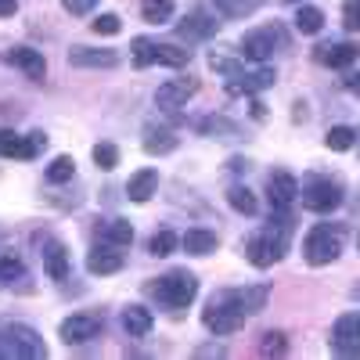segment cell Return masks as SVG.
Here are the masks:
<instances>
[{
  "label": "cell",
  "instance_id": "cell-37",
  "mask_svg": "<svg viewBox=\"0 0 360 360\" xmlns=\"http://www.w3.org/2000/svg\"><path fill=\"white\" fill-rule=\"evenodd\" d=\"M90 155H94V166H101V169H115L119 166V148L115 144H94V152H90Z\"/></svg>",
  "mask_w": 360,
  "mask_h": 360
},
{
  "label": "cell",
  "instance_id": "cell-3",
  "mask_svg": "<svg viewBox=\"0 0 360 360\" xmlns=\"http://www.w3.org/2000/svg\"><path fill=\"white\" fill-rule=\"evenodd\" d=\"M202 321H205V328L213 335H234L238 328L245 324V307H242V295L238 292H220L213 303L205 307V314H202Z\"/></svg>",
  "mask_w": 360,
  "mask_h": 360
},
{
  "label": "cell",
  "instance_id": "cell-4",
  "mask_svg": "<svg viewBox=\"0 0 360 360\" xmlns=\"http://www.w3.org/2000/svg\"><path fill=\"white\" fill-rule=\"evenodd\" d=\"M47 356V346L40 342V335L25 324H8L0 328V360H37Z\"/></svg>",
  "mask_w": 360,
  "mask_h": 360
},
{
  "label": "cell",
  "instance_id": "cell-43",
  "mask_svg": "<svg viewBox=\"0 0 360 360\" xmlns=\"http://www.w3.org/2000/svg\"><path fill=\"white\" fill-rule=\"evenodd\" d=\"M18 11V0H0V18H11Z\"/></svg>",
  "mask_w": 360,
  "mask_h": 360
},
{
  "label": "cell",
  "instance_id": "cell-26",
  "mask_svg": "<svg viewBox=\"0 0 360 360\" xmlns=\"http://www.w3.org/2000/svg\"><path fill=\"white\" fill-rule=\"evenodd\" d=\"M173 11H176L173 0H144V4H141V15L152 25H166L173 18Z\"/></svg>",
  "mask_w": 360,
  "mask_h": 360
},
{
  "label": "cell",
  "instance_id": "cell-34",
  "mask_svg": "<svg viewBox=\"0 0 360 360\" xmlns=\"http://www.w3.org/2000/svg\"><path fill=\"white\" fill-rule=\"evenodd\" d=\"M72 173H76V162L69 155H58L47 166V180H51V184H65V180H72Z\"/></svg>",
  "mask_w": 360,
  "mask_h": 360
},
{
  "label": "cell",
  "instance_id": "cell-46",
  "mask_svg": "<svg viewBox=\"0 0 360 360\" xmlns=\"http://www.w3.org/2000/svg\"><path fill=\"white\" fill-rule=\"evenodd\" d=\"M252 119H266V108L259 101H252Z\"/></svg>",
  "mask_w": 360,
  "mask_h": 360
},
{
  "label": "cell",
  "instance_id": "cell-38",
  "mask_svg": "<svg viewBox=\"0 0 360 360\" xmlns=\"http://www.w3.org/2000/svg\"><path fill=\"white\" fill-rule=\"evenodd\" d=\"M90 25H94V33H101V37H115L119 29H123V22H119V15H112V11L98 15V18L90 22Z\"/></svg>",
  "mask_w": 360,
  "mask_h": 360
},
{
  "label": "cell",
  "instance_id": "cell-36",
  "mask_svg": "<svg viewBox=\"0 0 360 360\" xmlns=\"http://www.w3.org/2000/svg\"><path fill=\"white\" fill-rule=\"evenodd\" d=\"M130 51H134V65H137V69H144V65L155 62V44L148 40V37H137V40L130 44Z\"/></svg>",
  "mask_w": 360,
  "mask_h": 360
},
{
  "label": "cell",
  "instance_id": "cell-7",
  "mask_svg": "<svg viewBox=\"0 0 360 360\" xmlns=\"http://www.w3.org/2000/svg\"><path fill=\"white\" fill-rule=\"evenodd\" d=\"M47 148V137L37 130V134H11V130H0V155H8V159H37L40 152Z\"/></svg>",
  "mask_w": 360,
  "mask_h": 360
},
{
  "label": "cell",
  "instance_id": "cell-32",
  "mask_svg": "<svg viewBox=\"0 0 360 360\" xmlns=\"http://www.w3.org/2000/svg\"><path fill=\"white\" fill-rule=\"evenodd\" d=\"M231 205H234L242 217H256V213H259V202H256V195H252L249 188H234V191H231Z\"/></svg>",
  "mask_w": 360,
  "mask_h": 360
},
{
  "label": "cell",
  "instance_id": "cell-11",
  "mask_svg": "<svg viewBox=\"0 0 360 360\" xmlns=\"http://www.w3.org/2000/svg\"><path fill=\"white\" fill-rule=\"evenodd\" d=\"M195 94V79H169L155 90V105L166 112V115H176L180 108H184Z\"/></svg>",
  "mask_w": 360,
  "mask_h": 360
},
{
  "label": "cell",
  "instance_id": "cell-15",
  "mask_svg": "<svg viewBox=\"0 0 360 360\" xmlns=\"http://www.w3.org/2000/svg\"><path fill=\"white\" fill-rule=\"evenodd\" d=\"M123 259H127V252L119 249V245H94L86 252V270L90 274H115L119 266H123Z\"/></svg>",
  "mask_w": 360,
  "mask_h": 360
},
{
  "label": "cell",
  "instance_id": "cell-18",
  "mask_svg": "<svg viewBox=\"0 0 360 360\" xmlns=\"http://www.w3.org/2000/svg\"><path fill=\"white\" fill-rule=\"evenodd\" d=\"M44 270H47V278L65 281V274H69V252H65L62 242H47L44 245Z\"/></svg>",
  "mask_w": 360,
  "mask_h": 360
},
{
  "label": "cell",
  "instance_id": "cell-14",
  "mask_svg": "<svg viewBox=\"0 0 360 360\" xmlns=\"http://www.w3.org/2000/svg\"><path fill=\"white\" fill-rule=\"evenodd\" d=\"M69 62L76 69H115L119 65V54L108 47H72L69 51Z\"/></svg>",
  "mask_w": 360,
  "mask_h": 360
},
{
  "label": "cell",
  "instance_id": "cell-31",
  "mask_svg": "<svg viewBox=\"0 0 360 360\" xmlns=\"http://www.w3.org/2000/svg\"><path fill=\"white\" fill-rule=\"evenodd\" d=\"M353 141H356L353 127H332V130H328V137H324V144L332 148V152H349Z\"/></svg>",
  "mask_w": 360,
  "mask_h": 360
},
{
  "label": "cell",
  "instance_id": "cell-17",
  "mask_svg": "<svg viewBox=\"0 0 360 360\" xmlns=\"http://www.w3.org/2000/svg\"><path fill=\"white\" fill-rule=\"evenodd\" d=\"M176 144H180V137H176L173 127H148V134H144V152L148 155H169Z\"/></svg>",
  "mask_w": 360,
  "mask_h": 360
},
{
  "label": "cell",
  "instance_id": "cell-13",
  "mask_svg": "<svg viewBox=\"0 0 360 360\" xmlns=\"http://www.w3.org/2000/svg\"><path fill=\"white\" fill-rule=\"evenodd\" d=\"M0 58H4L8 65L22 69L29 79H44V76H47V62H44V54H40V51H33V47H11V51H4Z\"/></svg>",
  "mask_w": 360,
  "mask_h": 360
},
{
  "label": "cell",
  "instance_id": "cell-41",
  "mask_svg": "<svg viewBox=\"0 0 360 360\" xmlns=\"http://www.w3.org/2000/svg\"><path fill=\"white\" fill-rule=\"evenodd\" d=\"M342 25L349 29V33H360V0H349V4L342 8Z\"/></svg>",
  "mask_w": 360,
  "mask_h": 360
},
{
  "label": "cell",
  "instance_id": "cell-9",
  "mask_svg": "<svg viewBox=\"0 0 360 360\" xmlns=\"http://www.w3.org/2000/svg\"><path fill=\"white\" fill-rule=\"evenodd\" d=\"M332 349L342 356H360V314H342L332 328Z\"/></svg>",
  "mask_w": 360,
  "mask_h": 360
},
{
  "label": "cell",
  "instance_id": "cell-25",
  "mask_svg": "<svg viewBox=\"0 0 360 360\" xmlns=\"http://www.w3.org/2000/svg\"><path fill=\"white\" fill-rule=\"evenodd\" d=\"M155 62L159 65H169V69H184L191 62V54L176 44H155Z\"/></svg>",
  "mask_w": 360,
  "mask_h": 360
},
{
  "label": "cell",
  "instance_id": "cell-20",
  "mask_svg": "<svg viewBox=\"0 0 360 360\" xmlns=\"http://www.w3.org/2000/svg\"><path fill=\"white\" fill-rule=\"evenodd\" d=\"M274 79H278V76H274V69L266 65V69H259V72H249V76L242 72V76H238V79H234L227 90H231V94H256V90H266V86L274 83Z\"/></svg>",
  "mask_w": 360,
  "mask_h": 360
},
{
  "label": "cell",
  "instance_id": "cell-2",
  "mask_svg": "<svg viewBox=\"0 0 360 360\" xmlns=\"http://www.w3.org/2000/svg\"><path fill=\"white\" fill-rule=\"evenodd\" d=\"M285 252H288V217H278V227H266L263 234L249 238V245H245L249 263L259 266V270L281 263Z\"/></svg>",
  "mask_w": 360,
  "mask_h": 360
},
{
  "label": "cell",
  "instance_id": "cell-8",
  "mask_svg": "<svg viewBox=\"0 0 360 360\" xmlns=\"http://www.w3.org/2000/svg\"><path fill=\"white\" fill-rule=\"evenodd\" d=\"M278 47H281L278 25H259V29H252V33L242 40V54L249 58V62H266Z\"/></svg>",
  "mask_w": 360,
  "mask_h": 360
},
{
  "label": "cell",
  "instance_id": "cell-23",
  "mask_svg": "<svg viewBox=\"0 0 360 360\" xmlns=\"http://www.w3.org/2000/svg\"><path fill=\"white\" fill-rule=\"evenodd\" d=\"M356 54H360V47L356 44H335V47H321L317 51V58H321V62L324 65H332V69H346V65H353L356 62Z\"/></svg>",
  "mask_w": 360,
  "mask_h": 360
},
{
  "label": "cell",
  "instance_id": "cell-24",
  "mask_svg": "<svg viewBox=\"0 0 360 360\" xmlns=\"http://www.w3.org/2000/svg\"><path fill=\"white\" fill-rule=\"evenodd\" d=\"M101 238L112 242V245H119V249H127L134 242V227H130V220H105L101 224Z\"/></svg>",
  "mask_w": 360,
  "mask_h": 360
},
{
  "label": "cell",
  "instance_id": "cell-33",
  "mask_svg": "<svg viewBox=\"0 0 360 360\" xmlns=\"http://www.w3.org/2000/svg\"><path fill=\"white\" fill-rule=\"evenodd\" d=\"M238 295H242V307H245V314H256V310H263V307H266V295H270V288H266V285H252V288H242Z\"/></svg>",
  "mask_w": 360,
  "mask_h": 360
},
{
  "label": "cell",
  "instance_id": "cell-5",
  "mask_svg": "<svg viewBox=\"0 0 360 360\" xmlns=\"http://www.w3.org/2000/svg\"><path fill=\"white\" fill-rule=\"evenodd\" d=\"M342 256V227L335 224H321L307 234L303 242V259L310 266H324V263H335Z\"/></svg>",
  "mask_w": 360,
  "mask_h": 360
},
{
  "label": "cell",
  "instance_id": "cell-22",
  "mask_svg": "<svg viewBox=\"0 0 360 360\" xmlns=\"http://www.w3.org/2000/svg\"><path fill=\"white\" fill-rule=\"evenodd\" d=\"M123 328H127L134 339L148 335V332H152V310H144V307H137V303L123 307Z\"/></svg>",
  "mask_w": 360,
  "mask_h": 360
},
{
  "label": "cell",
  "instance_id": "cell-44",
  "mask_svg": "<svg viewBox=\"0 0 360 360\" xmlns=\"http://www.w3.org/2000/svg\"><path fill=\"white\" fill-rule=\"evenodd\" d=\"M346 90L360 98V72H349V76H346Z\"/></svg>",
  "mask_w": 360,
  "mask_h": 360
},
{
  "label": "cell",
  "instance_id": "cell-45",
  "mask_svg": "<svg viewBox=\"0 0 360 360\" xmlns=\"http://www.w3.org/2000/svg\"><path fill=\"white\" fill-rule=\"evenodd\" d=\"M198 356H224V349H217V346H202Z\"/></svg>",
  "mask_w": 360,
  "mask_h": 360
},
{
  "label": "cell",
  "instance_id": "cell-42",
  "mask_svg": "<svg viewBox=\"0 0 360 360\" xmlns=\"http://www.w3.org/2000/svg\"><path fill=\"white\" fill-rule=\"evenodd\" d=\"M62 4H65L69 15H86V11H94L98 0H62Z\"/></svg>",
  "mask_w": 360,
  "mask_h": 360
},
{
  "label": "cell",
  "instance_id": "cell-27",
  "mask_svg": "<svg viewBox=\"0 0 360 360\" xmlns=\"http://www.w3.org/2000/svg\"><path fill=\"white\" fill-rule=\"evenodd\" d=\"M295 29H299V33H307V37L321 33V29H324V11H317V8H299V11H295Z\"/></svg>",
  "mask_w": 360,
  "mask_h": 360
},
{
  "label": "cell",
  "instance_id": "cell-39",
  "mask_svg": "<svg viewBox=\"0 0 360 360\" xmlns=\"http://www.w3.org/2000/svg\"><path fill=\"white\" fill-rule=\"evenodd\" d=\"M198 130L202 134H234V123H227L220 115H209V119H198Z\"/></svg>",
  "mask_w": 360,
  "mask_h": 360
},
{
  "label": "cell",
  "instance_id": "cell-6",
  "mask_svg": "<svg viewBox=\"0 0 360 360\" xmlns=\"http://www.w3.org/2000/svg\"><path fill=\"white\" fill-rule=\"evenodd\" d=\"M299 198L310 213H335L342 205V188L335 184L332 176H321V173H310L303 180V188H299Z\"/></svg>",
  "mask_w": 360,
  "mask_h": 360
},
{
  "label": "cell",
  "instance_id": "cell-19",
  "mask_svg": "<svg viewBox=\"0 0 360 360\" xmlns=\"http://www.w3.org/2000/svg\"><path fill=\"white\" fill-rule=\"evenodd\" d=\"M180 33H184L188 40H209L217 33V22L209 18L205 11H191V15L180 18Z\"/></svg>",
  "mask_w": 360,
  "mask_h": 360
},
{
  "label": "cell",
  "instance_id": "cell-21",
  "mask_svg": "<svg viewBox=\"0 0 360 360\" xmlns=\"http://www.w3.org/2000/svg\"><path fill=\"white\" fill-rule=\"evenodd\" d=\"M155 188H159V173L155 169H137L130 176V184H127V195L134 202H148V198L155 195Z\"/></svg>",
  "mask_w": 360,
  "mask_h": 360
},
{
  "label": "cell",
  "instance_id": "cell-10",
  "mask_svg": "<svg viewBox=\"0 0 360 360\" xmlns=\"http://www.w3.org/2000/svg\"><path fill=\"white\" fill-rule=\"evenodd\" d=\"M58 332H62V339L69 342V346H79V342H90L98 332H101V317L98 314H72V317H65L62 321V328H58Z\"/></svg>",
  "mask_w": 360,
  "mask_h": 360
},
{
  "label": "cell",
  "instance_id": "cell-35",
  "mask_svg": "<svg viewBox=\"0 0 360 360\" xmlns=\"http://www.w3.org/2000/svg\"><path fill=\"white\" fill-rule=\"evenodd\" d=\"M259 353L263 356H285L288 353V335L285 332H266L263 342H259Z\"/></svg>",
  "mask_w": 360,
  "mask_h": 360
},
{
  "label": "cell",
  "instance_id": "cell-16",
  "mask_svg": "<svg viewBox=\"0 0 360 360\" xmlns=\"http://www.w3.org/2000/svg\"><path fill=\"white\" fill-rule=\"evenodd\" d=\"M180 245H184V252H191V256H213L220 249V238L209 227H191L184 238H180Z\"/></svg>",
  "mask_w": 360,
  "mask_h": 360
},
{
  "label": "cell",
  "instance_id": "cell-40",
  "mask_svg": "<svg viewBox=\"0 0 360 360\" xmlns=\"http://www.w3.org/2000/svg\"><path fill=\"white\" fill-rule=\"evenodd\" d=\"M18 274H22V263H18V256H0V285L11 281V278H18Z\"/></svg>",
  "mask_w": 360,
  "mask_h": 360
},
{
  "label": "cell",
  "instance_id": "cell-1",
  "mask_svg": "<svg viewBox=\"0 0 360 360\" xmlns=\"http://www.w3.org/2000/svg\"><path fill=\"white\" fill-rule=\"evenodd\" d=\"M148 295L159 299V303L169 307V310H184L198 295V281H195L191 270H169V274H162V278H155L152 285H148Z\"/></svg>",
  "mask_w": 360,
  "mask_h": 360
},
{
  "label": "cell",
  "instance_id": "cell-28",
  "mask_svg": "<svg viewBox=\"0 0 360 360\" xmlns=\"http://www.w3.org/2000/svg\"><path fill=\"white\" fill-rule=\"evenodd\" d=\"M176 249H180V238L173 231H159V234L148 238V252H152V256H169Z\"/></svg>",
  "mask_w": 360,
  "mask_h": 360
},
{
  "label": "cell",
  "instance_id": "cell-29",
  "mask_svg": "<svg viewBox=\"0 0 360 360\" xmlns=\"http://www.w3.org/2000/svg\"><path fill=\"white\" fill-rule=\"evenodd\" d=\"M213 4L227 15V18H245V15H252L263 0H213Z\"/></svg>",
  "mask_w": 360,
  "mask_h": 360
},
{
  "label": "cell",
  "instance_id": "cell-30",
  "mask_svg": "<svg viewBox=\"0 0 360 360\" xmlns=\"http://www.w3.org/2000/svg\"><path fill=\"white\" fill-rule=\"evenodd\" d=\"M209 69H217V72H224V76H231V79H238V76L245 72L238 58H231V54H220V51H213V54H209Z\"/></svg>",
  "mask_w": 360,
  "mask_h": 360
},
{
  "label": "cell",
  "instance_id": "cell-47",
  "mask_svg": "<svg viewBox=\"0 0 360 360\" xmlns=\"http://www.w3.org/2000/svg\"><path fill=\"white\" fill-rule=\"evenodd\" d=\"M285 4H295V0H285Z\"/></svg>",
  "mask_w": 360,
  "mask_h": 360
},
{
  "label": "cell",
  "instance_id": "cell-12",
  "mask_svg": "<svg viewBox=\"0 0 360 360\" xmlns=\"http://www.w3.org/2000/svg\"><path fill=\"white\" fill-rule=\"evenodd\" d=\"M266 195H270V205H274V213H278V217H288V209L295 205V195H299L295 176H288V173H274V176H270V184H266Z\"/></svg>",
  "mask_w": 360,
  "mask_h": 360
}]
</instances>
